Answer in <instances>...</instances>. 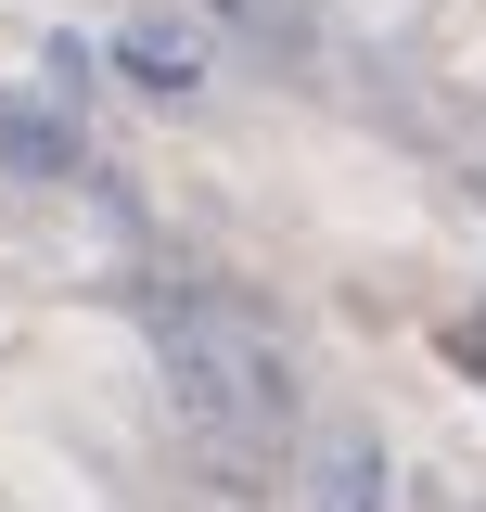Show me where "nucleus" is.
<instances>
[{
    "label": "nucleus",
    "mask_w": 486,
    "mask_h": 512,
    "mask_svg": "<svg viewBox=\"0 0 486 512\" xmlns=\"http://www.w3.org/2000/svg\"><path fill=\"white\" fill-rule=\"evenodd\" d=\"M116 77H128V90H154V103H192V90H205V26H180V13L116 26Z\"/></svg>",
    "instance_id": "2"
},
{
    "label": "nucleus",
    "mask_w": 486,
    "mask_h": 512,
    "mask_svg": "<svg viewBox=\"0 0 486 512\" xmlns=\"http://www.w3.org/2000/svg\"><path fill=\"white\" fill-rule=\"evenodd\" d=\"M154 359H167L180 423L218 448V461L282 448V423H295V359H282L243 308H154Z\"/></svg>",
    "instance_id": "1"
},
{
    "label": "nucleus",
    "mask_w": 486,
    "mask_h": 512,
    "mask_svg": "<svg viewBox=\"0 0 486 512\" xmlns=\"http://www.w3.org/2000/svg\"><path fill=\"white\" fill-rule=\"evenodd\" d=\"M218 13H231L256 52H307V0H218Z\"/></svg>",
    "instance_id": "5"
},
{
    "label": "nucleus",
    "mask_w": 486,
    "mask_h": 512,
    "mask_svg": "<svg viewBox=\"0 0 486 512\" xmlns=\"http://www.w3.org/2000/svg\"><path fill=\"white\" fill-rule=\"evenodd\" d=\"M0 167L64 180V167H77V116H52V103H13V90H0Z\"/></svg>",
    "instance_id": "3"
},
{
    "label": "nucleus",
    "mask_w": 486,
    "mask_h": 512,
    "mask_svg": "<svg viewBox=\"0 0 486 512\" xmlns=\"http://www.w3.org/2000/svg\"><path fill=\"white\" fill-rule=\"evenodd\" d=\"M307 512H384V448H371V436H333V448H320Z\"/></svg>",
    "instance_id": "4"
}]
</instances>
